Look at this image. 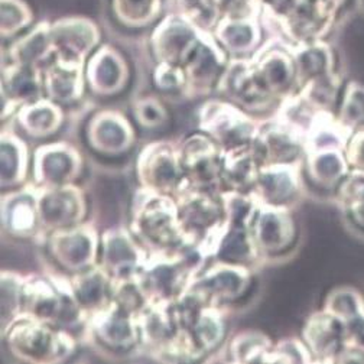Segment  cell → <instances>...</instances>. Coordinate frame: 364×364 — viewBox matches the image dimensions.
<instances>
[{
	"label": "cell",
	"instance_id": "obj_4",
	"mask_svg": "<svg viewBox=\"0 0 364 364\" xmlns=\"http://www.w3.org/2000/svg\"><path fill=\"white\" fill-rule=\"evenodd\" d=\"M23 316L50 326L74 324L84 311L78 305L71 285L58 288L43 279L23 285Z\"/></svg>",
	"mask_w": 364,
	"mask_h": 364
},
{
	"label": "cell",
	"instance_id": "obj_1",
	"mask_svg": "<svg viewBox=\"0 0 364 364\" xmlns=\"http://www.w3.org/2000/svg\"><path fill=\"white\" fill-rule=\"evenodd\" d=\"M132 230L144 247L152 250V255L191 249L182 229L178 205L168 194L144 188L134 198Z\"/></svg>",
	"mask_w": 364,
	"mask_h": 364
},
{
	"label": "cell",
	"instance_id": "obj_14",
	"mask_svg": "<svg viewBox=\"0 0 364 364\" xmlns=\"http://www.w3.org/2000/svg\"><path fill=\"white\" fill-rule=\"evenodd\" d=\"M252 230L259 249L267 253H278L288 249L295 239L294 220L285 207H257Z\"/></svg>",
	"mask_w": 364,
	"mask_h": 364
},
{
	"label": "cell",
	"instance_id": "obj_17",
	"mask_svg": "<svg viewBox=\"0 0 364 364\" xmlns=\"http://www.w3.org/2000/svg\"><path fill=\"white\" fill-rule=\"evenodd\" d=\"M87 138L91 148L105 155H119L133 144V130L127 120L114 112H100L90 120Z\"/></svg>",
	"mask_w": 364,
	"mask_h": 364
},
{
	"label": "cell",
	"instance_id": "obj_13",
	"mask_svg": "<svg viewBox=\"0 0 364 364\" xmlns=\"http://www.w3.org/2000/svg\"><path fill=\"white\" fill-rule=\"evenodd\" d=\"M103 267L113 281L133 278L145 264L146 257L142 245L124 230H110L103 235Z\"/></svg>",
	"mask_w": 364,
	"mask_h": 364
},
{
	"label": "cell",
	"instance_id": "obj_21",
	"mask_svg": "<svg viewBox=\"0 0 364 364\" xmlns=\"http://www.w3.org/2000/svg\"><path fill=\"white\" fill-rule=\"evenodd\" d=\"M304 338L312 354L333 357L341 354L347 341V327L340 316L328 312L318 314L306 323Z\"/></svg>",
	"mask_w": 364,
	"mask_h": 364
},
{
	"label": "cell",
	"instance_id": "obj_30",
	"mask_svg": "<svg viewBox=\"0 0 364 364\" xmlns=\"http://www.w3.org/2000/svg\"><path fill=\"white\" fill-rule=\"evenodd\" d=\"M161 0H113L116 18L126 26H146L159 14Z\"/></svg>",
	"mask_w": 364,
	"mask_h": 364
},
{
	"label": "cell",
	"instance_id": "obj_35",
	"mask_svg": "<svg viewBox=\"0 0 364 364\" xmlns=\"http://www.w3.org/2000/svg\"><path fill=\"white\" fill-rule=\"evenodd\" d=\"M346 188L351 191L344 193L347 211L353 217V223H355L358 227H364V179H355L353 186L351 182H348Z\"/></svg>",
	"mask_w": 364,
	"mask_h": 364
},
{
	"label": "cell",
	"instance_id": "obj_18",
	"mask_svg": "<svg viewBox=\"0 0 364 364\" xmlns=\"http://www.w3.org/2000/svg\"><path fill=\"white\" fill-rule=\"evenodd\" d=\"M252 148L260 166L291 164L301 149L299 134L291 126L272 124L257 132Z\"/></svg>",
	"mask_w": 364,
	"mask_h": 364
},
{
	"label": "cell",
	"instance_id": "obj_25",
	"mask_svg": "<svg viewBox=\"0 0 364 364\" xmlns=\"http://www.w3.org/2000/svg\"><path fill=\"white\" fill-rule=\"evenodd\" d=\"M260 168L252 145L223 152L221 179L227 182L232 191L242 193L250 186H255Z\"/></svg>",
	"mask_w": 364,
	"mask_h": 364
},
{
	"label": "cell",
	"instance_id": "obj_15",
	"mask_svg": "<svg viewBox=\"0 0 364 364\" xmlns=\"http://www.w3.org/2000/svg\"><path fill=\"white\" fill-rule=\"evenodd\" d=\"M53 53L55 57L81 61L99 42L96 25L85 19H67L50 26Z\"/></svg>",
	"mask_w": 364,
	"mask_h": 364
},
{
	"label": "cell",
	"instance_id": "obj_16",
	"mask_svg": "<svg viewBox=\"0 0 364 364\" xmlns=\"http://www.w3.org/2000/svg\"><path fill=\"white\" fill-rule=\"evenodd\" d=\"M255 188L256 200L262 204L285 207L299 193L298 171L291 164L262 166Z\"/></svg>",
	"mask_w": 364,
	"mask_h": 364
},
{
	"label": "cell",
	"instance_id": "obj_19",
	"mask_svg": "<svg viewBox=\"0 0 364 364\" xmlns=\"http://www.w3.org/2000/svg\"><path fill=\"white\" fill-rule=\"evenodd\" d=\"M129 68L122 55L110 47L100 48L87 67V81L91 90L102 96H112L124 88Z\"/></svg>",
	"mask_w": 364,
	"mask_h": 364
},
{
	"label": "cell",
	"instance_id": "obj_8",
	"mask_svg": "<svg viewBox=\"0 0 364 364\" xmlns=\"http://www.w3.org/2000/svg\"><path fill=\"white\" fill-rule=\"evenodd\" d=\"M36 200L39 224L53 232L80 224L85 214L84 196L71 184L43 187Z\"/></svg>",
	"mask_w": 364,
	"mask_h": 364
},
{
	"label": "cell",
	"instance_id": "obj_6",
	"mask_svg": "<svg viewBox=\"0 0 364 364\" xmlns=\"http://www.w3.org/2000/svg\"><path fill=\"white\" fill-rule=\"evenodd\" d=\"M201 129L225 151L252 145L257 127L247 116L232 105L211 102L201 109Z\"/></svg>",
	"mask_w": 364,
	"mask_h": 364
},
{
	"label": "cell",
	"instance_id": "obj_34",
	"mask_svg": "<svg viewBox=\"0 0 364 364\" xmlns=\"http://www.w3.org/2000/svg\"><path fill=\"white\" fill-rule=\"evenodd\" d=\"M134 117L145 127H158L166 120L165 107L155 99H142L134 105Z\"/></svg>",
	"mask_w": 364,
	"mask_h": 364
},
{
	"label": "cell",
	"instance_id": "obj_38",
	"mask_svg": "<svg viewBox=\"0 0 364 364\" xmlns=\"http://www.w3.org/2000/svg\"><path fill=\"white\" fill-rule=\"evenodd\" d=\"M361 2H363V8H364V0H361Z\"/></svg>",
	"mask_w": 364,
	"mask_h": 364
},
{
	"label": "cell",
	"instance_id": "obj_20",
	"mask_svg": "<svg viewBox=\"0 0 364 364\" xmlns=\"http://www.w3.org/2000/svg\"><path fill=\"white\" fill-rule=\"evenodd\" d=\"M43 85L48 97L54 102H77L84 91L82 63L55 57L43 71Z\"/></svg>",
	"mask_w": 364,
	"mask_h": 364
},
{
	"label": "cell",
	"instance_id": "obj_9",
	"mask_svg": "<svg viewBox=\"0 0 364 364\" xmlns=\"http://www.w3.org/2000/svg\"><path fill=\"white\" fill-rule=\"evenodd\" d=\"M179 158L188 182L196 188L205 190L221 181L223 151L207 136L188 138L179 151Z\"/></svg>",
	"mask_w": 364,
	"mask_h": 364
},
{
	"label": "cell",
	"instance_id": "obj_11",
	"mask_svg": "<svg viewBox=\"0 0 364 364\" xmlns=\"http://www.w3.org/2000/svg\"><path fill=\"white\" fill-rule=\"evenodd\" d=\"M96 232L80 224L55 230L50 247L57 262L68 270L81 272L91 267L97 256Z\"/></svg>",
	"mask_w": 364,
	"mask_h": 364
},
{
	"label": "cell",
	"instance_id": "obj_37",
	"mask_svg": "<svg viewBox=\"0 0 364 364\" xmlns=\"http://www.w3.org/2000/svg\"><path fill=\"white\" fill-rule=\"evenodd\" d=\"M348 159L353 166L355 165L357 169L364 171V132H358L353 138L350 144Z\"/></svg>",
	"mask_w": 364,
	"mask_h": 364
},
{
	"label": "cell",
	"instance_id": "obj_32",
	"mask_svg": "<svg viewBox=\"0 0 364 364\" xmlns=\"http://www.w3.org/2000/svg\"><path fill=\"white\" fill-rule=\"evenodd\" d=\"M25 282L12 273L4 272L2 275V316L4 328L6 330L22 311Z\"/></svg>",
	"mask_w": 364,
	"mask_h": 364
},
{
	"label": "cell",
	"instance_id": "obj_36",
	"mask_svg": "<svg viewBox=\"0 0 364 364\" xmlns=\"http://www.w3.org/2000/svg\"><path fill=\"white\" fill-rule=\"evenodd\" d=\"M155 82L162 90H178L187 85L186 73L181 67L168 64V63H159V67L155 71Z\"/></svg>",
	"mask_w": 364,
	"mask_h": 364
},
{
	"label": "cell",
	"instance_id": "obj_10",
	"mask_svg": "<svg viewBox=\"0 0 364 364\" xmlns=\"http://www.w3.org/2000/svg\"><path fill=\"white\" fill-rule=\"evenodd\" d=\"M138 312L116 299L107 304L93 316V331L106 346L129 348L141 341Z\"/></svg>",
	"mask_w": 364,
	"mask_h": 364
},
{
	"label": "cell",
	"instance_id": "obj_26",
	"mask_svg": "<svg viewBox=\"0 0 364 364\" xmlns=\"http://www.w3.org/2000/svg\"><path fill=\"white\" fill-rule=\"evenodd\" d=\"M2 221L5 229L18 236L26 237L39 224L38 200L32 193H15L4 198Z\"/></svg>",
	"mask_w": 364,
	"mask_h": 364
},
{
	"label": "cell",
	"instance_id": "obj_23",
	"mask_svg": "<svg viewBox=\"0 0 364 364\" xmlns=\"http://www.w3.org/2000/svg\"><path fill=\"white\" fill-rule=\"evenodd\" d=\"M110 281H113V278L105 267L81 270L73 279V284H70L73 294L84 312L91 311L96 314L107 306V295L113 288Z\"/></svg>",
	"mask_w": 364,
	"mask_h": 364
},
{
	"label": "cell",
	"instance_id": "obj_22",
	"mask_svg": "<svg viewBox=\"0 0 364 364\" xmlns=\"http://www.w3.org/2000/svg\"><path fill=\"white\" fill-rule=\"evenodd\" d=\"M257 22L249 12L223 18L215 26L218 43L233 54L250 53L259 42L260 32Z\"/></svg>",
	"mask_w": 364,
	"mask_h": 364
},
{
	"label": "cell",
	"instance_id": "obj_7",
	"mask_svg": "<svg viewBox=\"0 0 364 364\" xmlns=\"http://www.w3.org/2000/svg\"><path fill=\"white\" fill-rule=\"evenodd\" d=\"M250 287V277L245 266L220 262L193 281L187 295L203 305L217 306L218 302L240 298Z\"/></svg>",
	"mask_w": 364,
	"mask_h": 364
},
{
	"label": "cell",
	"instance_id": "obj_27",
	"mask_svg": "<svg viewBox=\"0 0 364 364\" xmlns=\"http://www.w3.org/2000/svg\"><path fill=\"white\" fill-rule=\"evenodd\" d=\"M18 119L28 134L35 136V138H45L60 129L63 113L54 100L38 99L23 105Z\"/></svg>",
	"mask_w": 364,
	"mask_h": 364
},
{
	"label": "cell",
	"instance_id": "obj_12",
	"mask_svg": "<svg viewBox=\"0 0 364 364\" xmlns=\"http://www.w3.org/2000/svg\"><path fill=\"white\" fill-rule=\"evenodd\" d=\"M81 172L78 152L65 144L41 146L35 152V179L42 187H60L73 182Z\"/></svg>",
	"mask_w": 364,
	"mask_h": 364
},
{
	"label": "cell",
	"instance_id": "obj_5",
	"mask_svg": "<svg viewBox=\"0 0 364 364\" xmlns=\"http://www.w3.org/2000/svg\"><path fill=\"white\" fill-rule=\"evenodd\" d=\"M138 176L144 188L162 194H179L190 184L179 154L165 144H151L144 149L138 161Z\"/></svg>",
	"mask_w": 364,
	"mask_h": 364
},
{
	"label": "cell",
	"instance_id": "obj_24",
	"mask_svg": "<svg viewBox=\"0 0 364 364\" xmlns=\"http://www.w3.org/2000/svg\"><path fill=\"white\" fill-rule=\"evenodd\" d=\"M41 84L39 67L12 63V65L5 68L4 73L5 103L19 106L38 100L41 95Z\"/></svg>",
	"mask_w": 364,
	"mask_h": 364
},
{
	"label": "cell",
	"instance_id": "obj_29",
	"mask_svg": "<svg viewBox=\"0 0 364 364\" xmlns=\"http://www.w3.org/2000/svg\"><path fill=\"white\" fill-rule=\"evenodd\" d=\"M309 175L318 184L331 187L346 173V162L336 149L312 151L308 159Z\"/></svg>",
	"mask_w": 364,
	"mask_h": 364
},
{
	"label": "cell",
	"instance_id": "obj_2",
	"mask_svg": "<svg viewBox=\"0 0 364 364\" xmlns=\"http://www.w3.org/2000/svg\"><path fill=\"white\" fill-rule=\"evenodd\" d=\"M12 354L31 363H58L73 354L75 343L70 334L31 318L15 320L5 331Z\"/></svg>",
	"mask_w": 364,
	"mask_h": 364
},
{
	"label": "cell",
	"instance_id": "obj_33",
	"mask_svg": "<svg viewBox=\"0 0 364 364\" xmlns=\"http://www.w3.org/2000/svg\"><path fill=\"white\" fill-rule=\"evenodd\" d=\"M32 19L26 4L21 0H2V32L11 36L22 31Z\"/></svg>",
	"mask_w": 364,
	"mask_h": 364
},
{
	"label": "cell",
	"instance_id": "obj_31",
	"mask_svg": "<svg viewBox=\"0 0 364 364\" xmlns=\"http://www.w3.org/2000/svg\"><path fill=\"white\" fill-rule=\"evenodd\" d=\"M272 351V344L267 337L260 333H243L232 341L230 354L237 363L266 361Z\"/></svg>",
	"mask_w": 364,
	"mask_h": 364
},
{
	"label": "cell",
	"instance_id": "obj_3",
	"mask_svg": "<svg viewBox=\"0 0 364 364\" xmlns=\"http://www.w3.org/2000/svg\"><path fill=\"white\" fill-rule=\"evenodd\" d=\"M347 9L341 0H295L288 14L277 22L296 47L327 39Z\"/></svg>",
	"mask_w": 364,
	"mask_h": 364
},
{
	"label": "cell",
	"instance_id": "obj_28",
	"mask_svg": "<svg viewBox=\"0 0 364 364\" xmlns=\"http://www.w3.org/2000/svg\"><path fill=\"white\" fill-rule=\"evenodd\" d=\"M28 151L23 142L15 134L2 136V186L12 187L26 176Z\"/></svg>",
	"mask_w": 364,
	"mask_h": 364
}]
</instances>
